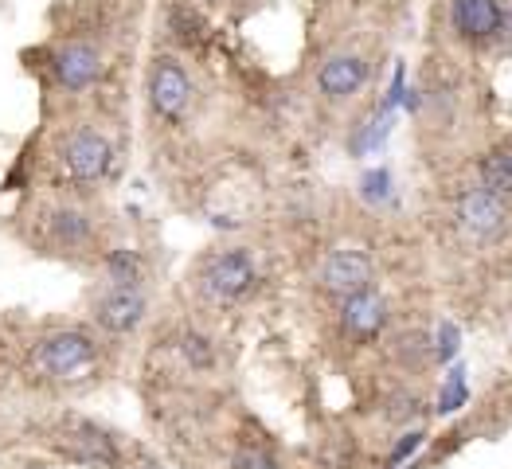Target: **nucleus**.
<instances>
[{"label":"nucleus","instance_id":"obj_15","mask_svg":"<svg viewBox=\"0 0 512 469\" xmlns=\"http://www.w3.org/2000/svg\"><path fill=\"white\" fill-rule=\"evenodd\" d=\"M106 278L110 286H141V258L129 247H118L106 255Z\"/></svg>","mask_w":512,"mask_h":469},{"label":"nucleus","instance_id":"obj_18","mask_svg":"<svg viewBox=\"0 0 512 469\" xmlns=\"http://www.w3.org/2000/svg\"><path fill=\"white\" fill-rule=\"evenodd\" d=\"M387 129H391V110H380V114H376V118H372V126L364 129V133H360V141H356V149H364V153H368V149H376V145H384V137H387Z\"/></svg>","mask_w":512,"mask_h":469},{"label":"nucleus","instance_id":"obj_14","mask_svg":"<svg viewBox=\"0 0 512 469\" xmlns=\"http://www.w3.org/2000/svg\"><path fill=\"white\" fill-rule=\"evenodd\" d=\"M481 188L493 192V196H512V153L509 149H493L481 157Z\"/></svg>","mask_w":512,"mask_h":469},{"label":"nucleus","instance_id":"obj_13","mask_svg":"<svg viewBox=\"0 0 512 469\" xmlns=\"http://www.w3.org/2000/svg\"><path fill=\"white\" fill-rule=\"evenodd\" d=\"M51 239L59 247H67V251L83 247L86 239H90V219L83 212H75V208H55L51 212Z\"/></svg>","mask_w":512,"mask_h":469},{"label":"nucleus","instance_id":"obj_21","mask_svg":"<svg viewBox=\"0 0 512 469\" xmlns=\"http://www.w3.org/2000/svg\"><path fill=\"white\" fill-rule=\"evenodd\" d=\"M454 352H458V329L442 325V333H438V360H450Z\"/></svg>","mask_w":512,"mask_h":469},{"label":"nucleus","instance_id":"obj_6","mask_svg":"<svg viewBox=\"0 0 512 469\" xmlns=\"http://www.w3.org/2000/svg\"><path fill=\"white\" fill-rule=\"evenodd\" d=\"M145 309H149V301L141 294V286H110V290H102L94 298V321L106 333L126 337L145 321Z\"/></svg>","mask_w":512,"mask_h":469},{"label":"nucleus","instance_id":"obj_20","mask_svg":"<svg viewBox=\"0 0 512 469\" xmlns=\"http://www.w3.org/2000/svg\"><path fill=\"white\" fill-rule=\"evenodd\" d=\"M387 188H391V176H387V169H372V172H364V184H360V192H364V200H372V204H380V200H387Z\"/></svg>","mask_w":512,"mask_h":469},{"label":"nucleus","instance_id":"obj_4","mask_svg":"<svg viewBox=\"0 0 512 469\" xmlns=\"http://www.w3.org/2000/svg\"><path fill=\"white\" fill-rule=\"evenodd\" d=\"M114 165V145L94 133V129H75L67 141H63V169L71 180L79 184H98Z\"/></svg>","mask_w":512,"mask_h":469},{"label":"nucleus","instance_id":"obj_19","mask_svg":"<svg viewBox=\"0 0 512 469\" xmlns=\"http://www.w3.org/2000/svg\"><path fill=\"white\" fill-rule=\"evenodd\" d=\"M231 469H282V466H278L266 450H258V446H243V450H235Z\"/></svg>","mask_w":512,"mask_h":469},{"label":"nucleus","instance_id":"obj_8","mask_svg":"<svg viewBox=\"0 0 512 469\" xmlns=\"http://www.w3.org/2000/svg\"><path fill=\"white\" fill-rule=\"evenodd\" d=\"M321 286L333 298H352L372 286V258L364 251H333L321 266Z\"/></svg>","mask_w":512,"mask_h":469},{"label":"nucleus","instance_id":"obj_10","mask_svg":"<svg viewBox=\"0 0 512 469\" xmlns=\"http://www.w3.org/2000/svg\"><path fill=\"white\" fill-rule=\"evenodd\" d=\"M501 4L497 0H454V28L466 40H489L501 32Z\"/></svg>","mask_w":512,"mask_h":469},{"label":"nucleus","instance_id":"obj_22","mask_svg":"<svg viewBox=\"0 0 512 469\" xmlns=\"http://www.w3.org/2000/svg\"><path fill=\"white\" fill-rule=\"evenodd\" d=\"M419 442H423V434H407V438H403V442L391 450V458H387V462H391V466H399L407 454H415V450H419Z\"/></svg>","mask_w":512,"mask_h":469},{"label":"nucleus","instance_id":"obj_2","mask_svg":"<svg viewBox=\"0 0 512 469\" xmlns=\"http://www.w3.org/2000/svg\"><path fill=\"white\" fill-rule=\"evenodd\" d=\"M258 282V270H255V258L247 251H223L204 262L200 270V290L204 298L215 301V305H235L243 301Z\"/></svg>","mask_w":512,"mask_h":469},{"label":"nucleus","instance_id":"obj_12","mask_svg":"<svg viewBox=\"0 0 512 469\" xmlns=\"http://www.w3.org/2000/svg\"><path fill=\"white\" fill-rule=\"evenodd\" d=\"M67 438H71L67 454H71L75 462H86V466H114V446H110V438H106L102 430H94L90 423H79V430L67 434Z\"/></svg>","mask_w":512,"mask_h":469},{"label":"nucleus","instance_id":"obj_17","mask_svg":"<svg viewBox=\"0 0 512 469\" xmlns=\"http://www.w3.org/2000/svg\"><path fill=\"white\" fill-rule=\"evenodd\" d=\"M466 403V384H462V368L458 372H450V380L442 387V399H438V411L442 415H450V411H458Z\"/></svg>","mask_w":512,"mask_h":469},{"label":"nucleus","instance_id":"obj_1","mask_svg":"<svg viewBox=\"0 0 512 469\" xmlns=\"http://www.w3.org/2000/svg\"><path fill=\"white\" fill-rule=\"evenodd\" d=\"M94 360H98V344L90 333H79V329H59V333L43 337L32 352V364L47 380H75Z\"/></svg>","mask_w":512,"mask_h":469},{"label":"nucleus","instance_id":"obj_16","mask_svg":"<svg viewBox=\"0 0 512 469\" xmlns=\"http://www.w3.org/2000/svg\"><path fill=\"white\" fill-rule=\"evenodd\" d=\"M180 352L188 356V364H192V368H208V364L215 360L212 341H208V337H200V333H184V341H180Z\"/></svg>","mask_w":512,"mask_h":469},{"label":"nucleus","instance_id":"obj_3","mask_svg":"<svg viewBox=\"0 0 512 469\" xmlns=\"http://www.w3.org/2000/svg\"><path fill=\"white\" fill-rule=\"evenodd\" d=\"M149 106L165 122H180L192 106V79L169 55L153 59V67H149Z\"/></svg>","mask_w":512,"mask_h":469},{"label":"nucleus","instance_id":"obj_9","mask_svg":"<svg viewBox=\"0 0 512 469\" xmlns=\"http://www.w3.org/2000/svg\"><path fill=\"white\" fill-rule=\"evenodd\" d=\"M341 325L348 337H356V341H372V337L387 325V301L380 298V294H372V290H360V294L344 298Z\"/></svg>","mask_w":512,"mask_h":469},{"label":"nucleus","instance_id":"obj_5","mask_svg":"<svg viewBox=\"0 0 512 469\" xmlns=\"http://www.w3.org/2000/svg\"><path fill=\"white\" fill-rule=\"evenodd\" d=\"M509 204H505V196H493V192H485V188H470L462 200H458V223H462V231L473 235L477 243H493V239H501L505 231H509Z\"/></svg>","mask_w":512,"mask_h":469},{"label":"nucleus","instance_id":"obj_7","mask_svg":"<svg viewBox=\"0 0 512 469\" xmlns=\"http://www.w3.org/2000/svg\"><path fill=\"white\" fill-rule=\"evenodd\" d=\"M51 71H55V83L71 94H79L86 86H94L102 79V51L86 40L63 43L51 59Z\"/></svg>","mask_w":512,"mask_h":469},{"label":"nucleus","instance_id":"obj_11","mask_svg":"<svg viewBox=\"0 0 512 469\" xmlns=\"http://www.w3.org/2000/svg\"><path fill=\"white\" fill-rule=\"evenodd\" d=\"M364 83H368V63L360 55H333L317 75V86L325 98H348Z\"/></svg>","mask_w":512,"mask_h":469}]
</instances>
